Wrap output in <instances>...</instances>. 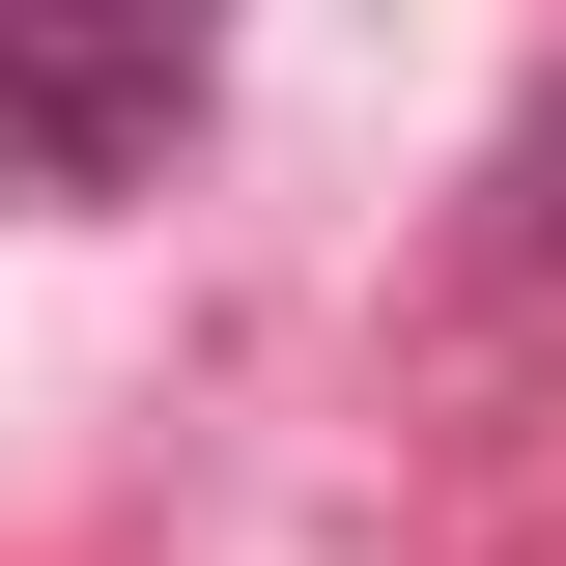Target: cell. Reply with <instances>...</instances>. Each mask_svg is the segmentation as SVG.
<instances>
[{
    "mask_svg": "<svg viewBox=\"0 0 566 566\" xmlns=\"http://www.w3.org/2000/svg\"><path fill=\"white\" fill-rule=\"evenodd\" d=\"M199 114H227V0H0V142H29V227L142 199Z\"/></svg>",
    "mask_w": 566,
    "mask_h": 566,
    "instance_id": "1",
    "label": "cell"
},
{
    "mask_svg": "<svg viewBox=\"0 0 566 566\" xmlns=\"http://www.w3.org/2000/svg\"><path fill=\"white\" fill-rule=\"evenodd\" d=\"M453 255H482V283H566V57L510 85V142H482V199H453Z\"/></svg>",
    "mask_w": 566,
    "mask_h": 566,
    "instance_id": "2",
    "label": "cell"
},
{
    "mask_svg": "<svg viewBox=\"0 0 566 566\" xmlns=\"http://www.w3.org/2000/svg\"><path fill=\"white\" fill-rule=\"evenodd\" d=\"M0 227H29V142H0Z\"/></svg>",
    "mask_w": 566,
    "mask_h": 566,
    "instance_id": "3",
    "label": "cell"
}]
</instances>
